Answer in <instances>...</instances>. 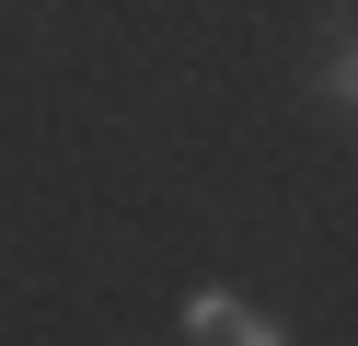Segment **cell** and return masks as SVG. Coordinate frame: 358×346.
Here are the masks:
<instances>
[{
    "mask_svg": "<svg viewBox=\"0 0 358 346\" xmlns=\"http://www.w3.org/2000/svg\"><path fill=\"white\" fill-rule=\"evenodd\" d=\"M185 335H196V346H278V323H255V312H243V300H220V289H196V300H185Z\"/></svg>",
    "mask_w": 358,
    "mask_h": 346,
    "instance_id": "cell-1",
    "label": "cell"
}]
</instances>
